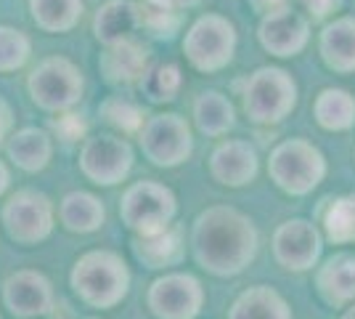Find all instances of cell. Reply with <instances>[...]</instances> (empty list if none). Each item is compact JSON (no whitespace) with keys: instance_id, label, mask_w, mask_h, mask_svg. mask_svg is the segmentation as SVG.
<instances>
[{"instance_id":"6da1fadb","label":"cell","mask_w":355,"mask_h":319,"mask_svg":"<svg viewBox=\"0 0 355 319\" xmlns=\"http://www.w3.org/2000/svg\"><path fill=\"white\" fill-rule=\"evenodd\" d=\"M193 256L218 277L241 274L257 256V229L231 205H212L193 221Z\"/></svg>"},{"instance_id":"7a4b0ae2","label":"cell","mask_w":355,"mask_h":319,"mask_svg":"<svg viewBox=\"0 0 355 319\" xmlns=\"http://www.w3.org/2000/svg\"><path fill=\"white\" fill-rule=\"evenodd\" d=\"M72 288L93 309L117 306L130 288L128 263L112 250H90L80 256L72 269Z\"/></svg>"},{"instance_id":"3957f363","label":"cell","mask_w":355,"mask_h":319,"mask_svg":"<svg viewBox=\"0 0 355 319\" xmlns=\"http://www.w3.org/2000/svg\"><path fill=\"white\" fill-rule=\"evenodd\" d=\"M270 181L282 192L302 197L313 192L326 176V160L318 147H313L305 138H289L282 141L268 160Z\"/></svg>"},{"instance_id":"277c9868","label":"cell","mask_w":355,"mask_h":319,"mask_svg":"<svg viewBox=\"0 0 355 319\" xmlns=\"http://www.w3.org/2000/svg\"><path fill=\"white\" fill-rule=\"evenodd\" d=\"M297 106V83L282 67H260L247 77L244 109L260 125L282 122Z\"/></svg>"},{"instance_id":"5b68a950","label":"cell","mask_w":355,"mask_h":319,"mask_svg":"<svg viewBox=\"0 0 355 319\" xmlns=\"http://www.w3.org/2000/svg\"><path fill=\"white\" fill-rule=\"evenodd\" d=\"M186 59L199 72H218L228 67L236 51V30L220 14H205L193 22L183 40Z\"/></svg>"},{"instance_id":"8992f818","label":"cell","mask_w":355,"mask_h":319,"mask_svg":"<svg viewBox=\"0 0 355 319\" xmlns=\"http://www.w3.org/2000/svg\"><path fill=\"white\" fill-rule=\"evenodd\" d=\"M178 202L173 189L157 181H138L125 189L119 215L135 234H157L173 224Z\"/></svg>"},{"instance_id":"52a82bcc","label":"cell","mask_w":355,"mask_h":319,"mask_svg":"<svg viewBox=\"0 0 355 319\" xmlns=\"http://www.w3.org/2000/svg\"><path fill=\"white\" fill-rule=\"evenodd\" d=\"M32 101L45 112H72V106L83 99V72L64 56L43 59L30 75Z\"/></svg>"},{"instance_id":"ba28073f","label":"cell","mask_w":355,"mask_h":319,"mask_svg":"<svg viewBox=\"0 0 355 319\" xmlns=\"http://www.w3.org/2000/svg\"><path fill=\"white\" fill-rule=\"evenodd\" d=\"M141 149L148 163L159 167H175L186 163L193 152V138L189 122L180 115H154L141 128Z\"/></svg>"},{"instance_id":"9c48e42d","label":"cell","mask_w":355,"mask_h":319,"mask_svg":"<svg viewBox=\"0 0 355 319\" xmlns=\"http://www.w3.org/2000/svg\"><path fill=\"white\" fill-rule=\"evenodd\" d=\"M53 202L43 192L21 189L3 205V224L8 237L19 245H37L53 231Z\"/></svg>"},{"instance_id":"30bf717a","label":"cell","mask_w":355,"mask_h":319,"mask_svg":"<svg viewBox=\"0 0 355 319\" xmlns=\"http://www.w3.org/2000/svg\"><path fill=\"white\" fill-rule=\"evenodd\" d=\"M146 304L157 319H196L205 304V288L193 274H164L151 282Z\"/></svg>"},{"instance_id":"8fae6325","label":"cell","mask_w":355,"mask_h":319,"mask_svg":"<svg viewBox=\"0 0 355 319\" xmlns=\"http://www.w3.org/2000/svg\"><path fill=\"white\" fill-rule=\"evenodd\" d=\"M80 167L93 183L114 186L125 181L133 170V149L125 138L117 136H93L85 141L80 152Z\"/></svg>"},{"instance_id":"7c38bea8","label":"cell","mask_w":355,"mask_h":319,"mask_svg":"<svg viewBox=\"0 0 355 319\" xmlns=\"http://www.w3.org/2000/svg\"><path fill=\"white\" fill-rule=\"evenodd\" d=\"M324 250V240L318 229L305 218L284 221L273 234V256L289 272H308L313 269Z\"/></svg>"},{"instance_id":"4fadbf2b","label":"cell","mask_w":355,"mask_h":319,"mask_svg":"<svg viewBox=\"0 0 355 319\" xmlns=\"http://www.w3.org/2000/svg\"><path fill=\"white\" fill-rule=\"evenodd\" d=\"M257 38H260V46L266 48L268 54L286 59V56H297L302 48L308 46L311 24H308L305 16L286 6V8H279V11H270V14L263 16Z\"/></svg>"},{"instance_id":"5bb4252c","label":"cell","mask_w":355,"mask_h":319,"mask_svg":"<svg viewBox=\"0 0 355 319\" xmlns=\"http://www.w3.org/2000/svg\"><path fill=\"white\" fill-rule=\"evenodd\" d=\"M3 301L14 317H40V314H48L53 309V285L45 274L21 269L6 279Z\"/></svg>"},{"instance_id":"9a60e30c","label":"cell","mask_w":355,"mask_h":319,"mask_svg":"<svg viewBox=\"0 0 355 319\" xmlns=\"http://www.w3.org/2000/svg\"><path fill=\"white\" fill-rule=\"evenodd\" d=\"M257 170L260 160L254 147H250L247 141H223L209 157V173L223 186H247L254 181Z\"/></svg>"},{"instance_id":"2e32d148","label":"cell","mask_w":355,"mask_h":319,"mask_svg":"<svg viewBox=\"0 0 355 319\" xmlns=\"http://www.w3.org/2000/svg\"><path fill=\"white\" fill-rule=\"evenodd\" d=\"M101 75L106 77V83L112 85H130V83H141L144 75L151 69V59L148 51L138 40L128 38L117 46H109L101 54Z\"/></svg>"},{"instance_id":"e0dca14e","label":"cell","mask_w":355,"mask_h":319,"mask_svg":"<svg viewBox=\"0 0 355 319\" xmlns=\"http://www.w3.org/2000/svg\"><path fill=\"white\" fill-rule=\"evenodd\" d=\"M318 295L329 306L340 309L355 301V253H337L315 272Z\"/></svg>"},{"instance_id":"ac0fdd59","label":"cell","mask_w":355,"mask_h":319,"mask_svg":"<svg viewBox=\"0 0 355 319\" xmlns=\"http://www.w3.org/2000/svg\"><path fill=\"white\" fill-rule=\"evenodd\" d=\"M321 59L329 69L350 75L355 72V19L353 16H340L329 22L321 32Z\"/></svg>"},{"instance_id":"d6986e66","label":"cell","mask_w":355,"mask_h":319,"mask_svg":"<svg viewBox=\"0 0 355 319\" xmlns=\"http://www.w3.org/2000/svg\"><path fill=\"white\" fill-rule=\"evenodd\" d=\"M183 229L170 224L157 234H138L133 240V253L148 269H167L183 261Z\"/></svg>"},{"instance_id":"ffe728a7","label":"cell","mask_w":355,"mask_h":319,"mask_svg":"<svg viewBox=\"0 0 355 319\" xmlns=\"http://www.w3.org/2000/svg\"><path fill=\"white\" fill-rule=\"evenodd\" d=\"M138 30V8L135 0H106L104 6L96 11L93 19V32L98 43L104 48L117 46L122 40L133 38Z\"/></svg>"},{"instance_id":"44dd1931","label":"cell","mask_w":355,"mask_h":319,"mask_svg":"<svg viewBox=\"0 0 355 319\" xmlns=\"http://www.w3.org/2000/svg\"><path fill=\"white\" fill-rule=\"evenodd\" d=\"M59 221L67 231L90 234V231L104 227V202L96 195H90V192H69L59 205Z\"/></svg>"},{"instance_id":"7402d4cb","label":"cell","mask_w":355,"mask_h":319,"mask_svg":"<svg viewBox=\"0 0 355 319\" xmlns=\"http://www.w3.org/2000/svg\"><path fill=\"white\" fill-rule=\"evenodd\" d=\"M228 319H292V309L268 285H254L239 295Z\"/></svg>"},{"instance_id":"603a6c76","label":"cell","mask_w":355,"mask_h":319,"mask_svg":"<svg viewBox=\"0 0 355 319\" xmlns=\"http://www.w3.org/2000/svg\"><path fill=\"white\" fill-rule=\"evenodd\" d=\"M51 154H53V141L43 128H21L8 141V157L14 160L16 167L27 173L43 170L51 163Z\"/></svg>"},{"instance_id":"cb8c5ba5","label":"cell","mask_w":355,"mask_h":319,"mask_svg":"<svg viewBox=\"0 0 355 319\" xmlns=\"http://www.w3.org/2000/svg\"><path fill=\"white\" fill-rule=\"evenodd\" d=\"M313 117L326 131H350L355 125V96L345 88H324L313 104Z\"/></svg>"},{"instance_id":"d4e9b609","label":"cell","mask_w":355,"mask_h":319,"mask_svg":"<svg viewBox=\"0 0 355 319\" xmlns=\"http://www.w3.org/2000/svg\"><path fill=\"white\" fill-rule=\"evenodd\" d=\"M193 120L202 133L223 136L234 128L236 112H234V104L228 101V96H223L220 91H205L193 104Z\"/></svg>"},{"instance_id":"484cf974","label":"cell","mask_w":355,"mask_h":319,"mask_svg":"<svg viewBox=\"0 0 355 319\" xmlns=\"http://www.w3.org/2000/svg\"><path fill=\"white\" fill-rule=\"evenodd\" d=\"M35 24L45 32H69L85 11L83 0H30Z\"/></svg>"},{"instance_id":"4316f807","label":"cell","mask_w":355,"mask_h":319,"mask_svg":"<svg viewBox=\"0 0 355 319\" xmlns=\"http://www.w3.org/2000/svg\"><path fill=\"white\" fill-rule=\"evenodd\" d=\"M326 240L334 245L355 243V195L337 197L324 213Z\"/></svg>"},{"instance_id":"83f0119b","label":"cell","mask_w":355,"mask_h":319,"mask_svg":"<svg viewBox=\"0 0 355 319\" xmlns=\"http://www.w3.org/2000/svg\"><path fill=\"white\" fill-rule=\"evenodd\" d=\"M180 85H183V75H180V67L178 64H157L141 80V91L154 104L173 101L178 96V91H180Z\"/></svg>"},{"instance_id":"f1b7e54d","label":"cell","mask_w":355,"mask_h":319,"mask_svg":"<svg viewBox=\"0 0 355 319\" xmlns=\"http://www.w3.org/2000/svg\"><path fill=\"white\" fill-rule=\"evenodd\" d=\"M32 54L30 38L16 27L0 24V72H16L21 69Z\"/></svg>"},{"instance_id":"f546056e","label":"cell","mask_w":355,"mask_h":319,"mask_svg":"<svg viewBox=\"0 0 355 319\" xmlns=\"http://www.w3.org/2000/svg\"><path fill=\"white\" fill-rule=\"evenodd\" d=\"M98 112H101V117L112 128H117L122 133H141V128H144V112H141V106L128 101V99H122V96L106 99L104 104L98 106Z\"/></svg>"},{"instance_id":"4dcf8cb0","label":"cell","mask_w":355,"mask_h":319,"mask_svg":"<svg viewBox=\"0 0 355 319\" xmlns=\"http://www.w3.org/2000/svg\"><path fill=\"white\" fill-rule=\"evenodd\" d=\"M51 128H53V133L64 141H77V138L85 136V131H88V122L83 120L80 115H74V112H61L56 120L51 122Z\"/></svg>"},{"instance_id":"1f68e13d","label":"cell","mask_w":355,"mask_h":319,"mask_svg":"<svg viewBox=\"0 0 355 319\" xmlns=\"http://www.w3.org/2000/svg\"><path fill=\"white\" fill-rule=\"evenodd\" d=\"M302 6L308 8V14L315 19V22H324L334 11H340L342 0H302Z\"/></svg>"},{"instance_id":"d6a6232c","label":"cell","mask_w":355,"mask_h":319,"mask_svg":"<svg viewBox=\"0 0 355 319\" xmlns=\"http://www.w3.org/2000/svg\"><path fill=\"white\" fill-rule=\"evenodd\" d=\"M144 3H151V6H157V8L180 14V11H186V8H193L199 0H144Z\"/></svg>"},{"instance_id":"836d02e7","label":"cell","mask_w":355,"mask_h":319,"mask_svg":"<svg viewBox=\"0 0 355 319\" xmlns=\"http://www.w3.org/2000/svg\"><path fill=\"white\" fill-rule=\"evenodd\" d=\"M254 6V11L260 14H270V11H279V8H286V0H250Z\"/></svg>"},{"instance_id":"e575fe53","label":"cell","mask_w":355,"mask_h":319,"mask_svg":"<svg viewBox=\"0 0 355 319\" xmlns=\"http://www.w3.org/2000/svg\"><path fill=\"white\" fill-rule=\"evenodd\" d=\"M8 128H11V109L6 106V101H0V141L6 138Z\"/></svg>"},{"instance_id":"d590c367","label":"cell","mask_w":355,"mask_h":319,"mask_svg":"<svg viewBox=\"0 0 355 319\" xmlns=\"http://www.w3.org/2000/svg\"><path fill=\"white\" fill-rule=\"evenodd\" d=\"M8 183H11V173H8V167L0 163V197L6 195V189H8Z\"/></svg>"},{"instance_id":"8d00e7d4","label":"cell","mask_w":355,"mask_h":319,"mask_svg":"<svg viewBox=\"0 0 355 319\" xmlns=\"http://www.w3.org/2000/svg\"><path fill=\"white\" fill-rule=\"evenodd\" d=\"M342 319H355V306H350V309L342 314Z\"/></svg>"}]
</instances>
